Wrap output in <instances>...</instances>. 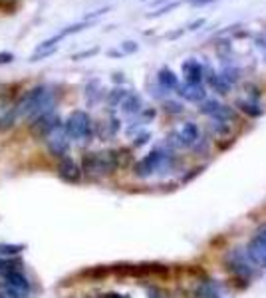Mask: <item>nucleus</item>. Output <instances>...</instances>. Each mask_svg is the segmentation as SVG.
I'll list each match as a JSON object with an SVG mask.
<instances>
[{
	"label": "nucleus",
	"mask_w": 266,
	"mask_h": 298,
	"mask_svg": "<svg viewBox=\"0 0 266 298\" xmlns=\"http://www.w3.org/2000/svg\"><path fill=\"white\" fill-rule=\"evenodd\" d=\"M46 141H48V149H50L52 155H56V157H60V159H64L68 155L70 141H68V135H66V132H64V128H58L56 132H52L46 137Z\"/></svg>",
	"instance_id": "8"
},
{
	"label": "nucleus",
	"mask_w": 266,
	"mask_h": 298,
	"mask_svg": "<svg viewBox=\"0 0 266 298\" xmlns=\"http://www.w3.org/2000/svg\"><path fill=\"white\" fill-rule=\"evenodd\" d=\"M58 128H62V122H60V117H58L56 111H50L46 115H40L38 120L32 122V132L38 137H48L50 133L56 132Z\"/></svg>",
	"instance_id": "7"
},
{
	"label": "nucleus",
	"mask_w": 266,
	"mask_h": 298,
	"mask_svg": "<svg viewBox=\"0 0 266 298\" xmlns=\"http://www.w3.org/2000/svg\"><path fill=\"white\" fill-rule=\"evenodd\" d=\"M24 251V245H10V243H2L0 245V257H16L18 253Z\"/></svg>",
	"instance_id": "20"
},
{
	"label": "nucleus",
	"mask_w": 266,
	"mask_h": 298,
	"mask_svg": "<svg viewBox=\"0 0 266 298\" xmlns=\"http://www.w3.org/2000/svg\"><path fill=\"white\" fill-rule=\"evenodd\" d=\"M189 4H193V6H205V4H211V2H215V0H187Z\"/></svg>",
	"instance_id": "28"
},
{
	"label": "nucleus",
	"mask_w": 266,
	"mask_h": 298,
	"mask_svg": "<svg viewBox=\"0 0 266 298\" xmlns=\"http://www.w3.org/2000/svg\"><path fill=\"white\" fill-rule=\"evenodd\" d=\"M64 132L68 139H76V141H90L94 137V124L92 117L82 111V109H74L68 115L66 124H64Z\"/></svg>",
	"instance_id": "2"
},
{
	"label": "nucleus",
	"mask_w": 266,
	"mask_h": 298,
	"mask_svg": "<svg viewBox=\"0 0 266 298\" xmlns=\"http://www.w3.org/2000/svg\"><path fill=\"white\" fill-rule=\"evenodd\" d=\"M201 113L211 115V120H221V122H227V124L236 120V113H234L233 107L223 105L217 99H205V101H201Z\"/></svg>",
	"instance_id": "5"
},
{
	"label": "nucleus",
	"mask_w": 266,
	"mask_h": 298,
	"mask_svg": "<svg viewBox=\"0 0 266 298\" xmlns=\"http://www.w3.org/2000/svg\"><path fill=\"white\" fill-rule=\"evenodd\" d=\"M121 109H123V113H129V115L137 113L141 109V98L137 94H127L121 101Z\"/></svg>",
	"instance_id": "16"
},
{
	"label": "nucleus",
	"mask_w": 266,
	"mask_h": 298,
	"mask_svg": "<svg viewBox=\"0 0 266 298\" xmlns=\"http://www.w3.org/2000/svg\"><path fill=\"white\" fill-rule=\"evenodd\" d=\"M2 276V282L4 284H8V286H12V288H16V290H20L22 294H26L28 296V292H30V280L18 270V268H12V270H6L4 274H0Z\"/></svg>",
	"instance_id": "10"
},
{
	"label": "nucleus",
	"mask_w": 266,
	"mask_h": 298,
	"mask_svg": "<svg viewBox=\"0 0 266 298\" xmlns=\"http://www.w3.org/2000/svg\"><path fill=\"white\" fill-rule=\"evenodd\" d=\"M195 298H223L219 294V290L213 286V284H209V282H201L199 286L195 288Z\"/></svg>",
	"instance_id": "17"
},
{
	"label": "nucleus",
	"mask_w": 266,
	"mask_h": 298,
	"mask_svg": "<svg viewBox=\"0 0 266 298\" xmlns=\"http://www.w3.org/2000/svg\"><path fill=\"white\" fill-rule=\"evenodd\" d=\"M171 165H173V157L167 151L155 149L149 155H145L141 161H137L133 171H135L137 177H149V175H153L157 171H169Z\"/></svg>",
	"instance_id": "4"
},
{
	"label": "nucleus",
	"mask_w": 266,
	"mask_h": 298,
	"mask_svg": "<svg viewBox=\"0 0 266 298\" xmlns=\"http://www.w3.org/2000/svg\"><path fill=\"white\" fill-rule=\"evenodd\" d=\"M14 60V56L10 52H0V64H10Z\"/></svg>",
	"instance_id": "27"
},
{
	"label": "nucleus",
	"mask_w": 266,
	"mask_h": 298,
	"mask_svg": "<svg viewBox=\"0 0 266 298\" xmlns=\"http://www.w3.org/2000/svg\"><path fill=\"white\" fill-rule=\"evenodd\" d=\"M236 105L240 107V111H244V113H246V115H250V117H258V115H262V107H258L256 103H250V101L240 99Z\"/></svg>",
	"instance_id": "19"
},
{
	"label": "nucleus",
	"mask_w": 266,
	"mask_h": 298,
	"mask_svg": "<svg viewBox=\"0 0 266 298\" xmlns=\"http://www.w3.org/2000/svg\"><path fill=\"white\" fill-rule=\"evenodd\" d=\"M119 167L117 151H101V153H88L82 159V171L94 175H107Z\"/></svg>",
	"instance_id": "3"
},
{
	"label": "nucleus",
	"mask_w": 266,
	"mask_h": 298,
	"mask_svg": "<svg viewBox=\"0 0 266 298\" xmlns=\"http://www.w3.org/2000/svg\"><path fill=\"white\" fill-rule=\"evenodd\" d=\"M209 84H211V86H213V88H215L219 94H229V90H231V86H229V84H227V82H225L221 76H217L215 72L209 76Z\"/></svg>",
	"instance_id": "18"
},
{
	"label": "nucleus",
	"mask_w": 266,
	"mask_h": 298,
	"mask_svg": "<svg viewBox=\"0 0 266 298\" xmlns=\"http://www.w3.org/2000/svg\"><path fill=\"white\" fill-rule=\"evenodd\" d=\"M157 80H159V86H161L165 92H169V90H177V86H179L177 76H175L169 68H161V70H159Z\"/></svg>",
	"instance_id": "15"
},
{
	"label": "nucleus",
	"mask_w": 266,
	"mask_h": 298,
	"mask_svg": "<svg viewBox=\"0 0 266 298\" xmlns=\"http://www.w3.org/2000/svg\"><path fill=\"white\" fill-rule=\"evenodd\" d=\"M246 255L248 259L258 266H266V241L262 236L254 234L250 239V243L246 245Z\"/></svg>",
	"instance_id": "9"
},
{
	"label": "nucleus",
	"mask_w": 266,
	"mask_h": 298,
	"mask_svg": "<svg viewBox=\"0 0 266 298\" xmlns=\"http://www.w3.org/2000/svg\"><path fill=\"white\" fill-rule=\"evenodd\" d=\"M179 4H181V2H171L169 6H165V8H161V10H157V12H153V14H149V16H151V18H155V16H161V14H167L169 10H173V8H175V6H179Z\"/></svg>",
	"instance_id": "25"
},
{
	"label": "nucleus",
	"mask_w": 266,
	"mask_h": 298,
	"mask_svg": "<svg viewBox=\"0 0 266 298\" xmlns=\"http://www.w3.org/2000/svg\"><path fill=\"white\" fill-rule=\"evenodd\" d=\"M147 139H149V135H147V133H143V135H139V139L135 141V145H141V143H145Z\"/></svg>",
	"instance_id": "30"
},
{
	"label": "nucleus",
	"mask_w": 266,
	"mask_h": 298,
	"mask_svg": "<svg viewBox=\"0 0 266 298\" xmlns=\"http://www.w3.org/2000/svg\"><path fill=\"white\" fill-rule=\"evenodd\" d=\"M137 44L135 42H123V52H127V54H133V52H137Z\"/></svg>",
	"instance_id": "26"
},
{
	"label": "nucleus",
	"mask_w": 266,
	"mask_h": 298,
	"mask_svg": "<svg viewBox=\"0 0 266 298\" xmlns=\"http://www.w3.org/2000/svg\"><path fill=\"white\" fill-rule=\"evenodd\" d=\"M165 111H169V113H181L183 105L177 103V101H165Z\"/></svg>",
	"instance_id": "23"
},
{
	"label": "nucleus",
	"mask_w": 266,
	"mask_h": 298,
	"mask_svg": "<svg viewBox=\"0 0 266 298\" xmlns=\"http://www.w3.org/2000/svg\"><path fill=\"white\" fill-rule=\"evenodd\" d=\"M58 175L66 181V183H78L82 179V167L78 165L74 159L64 157L58 165Z\"/></svg>",
	"instance_id": "12"
},
{
	"label": "nucleus",
	"mask_w": 266,
	"mask_h": 298,
	"mask_svg": "<svg viewBox=\"0 0 266 298\" xmlns=\"http://www.w3.org/2000/svg\"><path fill=\"white\" fill-rule=\"evenodd\" d=\"M183 76H185L187 84H201V80H203V66L197 60H187L183 64Z\"/></svg>",
	"instance_id": "13"
},
{
	"label": "nucleus",
	"mask_w": 266,
	"mask_h": 298,
	"mask_svg": "<svg viewBox=\"0 0 266 298\" xmlns=\"http://www.w3.org/2000/svg\"><path fill=\"white\" fill-rule=\"evenodd\" d=\"M101 298H129V296H119L117 292H107V294H103Z\"/></svg>",
	"instance_id": "31"
},
{
	"label": "nucleus",
	"mask_w": 266,
	"mask_h": 298,
	"mask_svg": "<svg viewBox=\"0 0 266 298\" xmlns=\"http://www.w3.org/2000/svg\"><path fill=\"white\" fill-rule=\"evenodd\" d=\"M250 259L246 255L244 249H233L227 257V265L231 266V270L240 274V276H250L252 274V266H250Z\"/></svg>",
	"instance_id": "6"
},
{
	"label": "nucleus",
	"mask_w": 266,
	"mask_h": 298,
	"mask_svg": "<svg viewBox=\"0 0 266 298\" xmlns=\"http://www.w3.org/2000/svg\"><path fill=\"white\" fill-rule=\"evenodd\" d=\"M177 94L179 98L187 99V101H193V103H201L207 99V92L203 88V84H179L177 86Z\"/></svg>",
	"instance_id": "11"
},
{
	"label": "nucleus",
	"mask_w": 266,
	"mask_h": 298,
	"mask_svg": "<svg viewBox=\"0 0 266 298\" xmlns=\"http://www.w3.org/2000/svg\"><path fill=\"white\" fill-rule=\"evenodd\" d=\"M100 50L98 48H92V50H86V52H80V54H74V60H84V58H90V56H96Z\"/></svg>",
	"instance_id": "24"
},
{
	"label": "nucleus",
	"mask_w": 266,
	"mask_h": 298,
	"mask_svg": "<svg viewBox=\"0 0 266 298\" xmlns=\"http://www.w3.org/2000/svg\"><path fill=\"white\" fill-rule=\"evenodd\" d=\"M238 76H240V72H238L236 68H225V70H223V74H221V78H223L229 86H233L234 82L238 80Z\"/></svg>",
	"instance_id": "22"
},
{
	"label": "nucleus",
	"mask_w": 266,
	"mask_h": 298,
	"mask_svg": "<svg viewBox=\"0 0 266 298\" xmlns=\"http://www.w3.org/2000/svg\"><path fill=\"white\" fill-rule=\"evenodd\" d=\"M125 96H127V92H125L123 88H115V90H111V94H109V98H107V103H109V105H117V103L123 101Z\"/></svg>",
	"instance_id": "21"
},
{
	"label": "nucleus",
	"mask_w": 266,
	"mask_h": 298,
	"mask_svg": "<svg viewBox=\"0 0 266 298\" xmlns=\"http://www.w3.org/2000/svg\"><path fill=\"white\" fill-rule=\"evenodd\" d=\"M54 107H56V92L50 86H36L20 98L14 113L16 115H26L28 120L34 122L40 115H46V113L54 111Z\"/></svg>",
	"instance_id": "1"
},
{
	"label": "nucleus",
	"mask_w": 266,
	"mask_h": 298,
	"mask_svg": "<svg viewBox=\"0 0 266 298\" xmlns=\"http://www.w3.org/2000/svg\"><path fill=\"white\" fill-rule=\"evenodd\" d=\"M113 80H115V82H123V78H121V74H115V76H113Z\"/></svg>",
	"instance_id": "32"
},
{
	"label": "nucleus",
	"mask_w": 266,
	"mask_h": 298,
	"mask_svg": "<svg viewBox=\"0 0 266 298\" xmlns=\"http://www.w3.org/2000/svg\"><path fill=\"white\" fill-rule=\"evenodd\" d=\"M179 137H181V141H183V147H189V145H197V141L201 139V133H199V128L195 126V124H191V122H187L181 130H179Z\"/></svg>",
	"instance_id": "14"
},
{
	"label": "nucleus",
	"mask_w": 266,
	"mask_h": 298,
	"mask_svg": "<svg viewBox=\"0 0 266 298\" xmlns=\"http://www.w3.org/2000/svg\"><path fill=\"white\" fill-rule=\"evenodd\" d=\"M205 22H207V20H205V18H201V20H197V22H193V24H191V28H189V30H197V28H201Z\"/></svg>",
	"instance_id": "29"
}]
</instances>
